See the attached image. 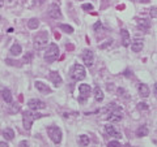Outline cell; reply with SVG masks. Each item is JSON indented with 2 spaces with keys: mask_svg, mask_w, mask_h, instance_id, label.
Returning a JSON list of instances; mask_svg holds the SVG:
<instances>
[{
  "mask_svg": "<svg viewBox=\"0 0 157 147\" xmlns=\"http://www.w3.org/2000/svg\"><path fill=\"white\" fill-rule=\"evenodd\" d=\"M7 2H9V3H12V2H13V0H7Z\"/></svg>",
  "mask_w": 157,
  "mask_h": 147,
  "instance_id": "ab89813d",
  "label": "cell"
},
{
  "mask_svg": "<svg viewBox=\"0 0 157 147\" xmlns=\"http://www.w3.org/2000/svg\"><path fill=\"white\" fill-rule=\"evenodd\" d=\"M111 43H113V41H111V39H110V41H107V42L105 43V44H101V46H100V48H101V50H105V48H107V47H110V46H111Z\"/></svg>",
  "mask_w": 157,
  "mask_h": 147,
  "instance_id": "f546056e",
  "label": "cell"
},
{
  "mask_svg": "<svg viewBox=\"0 0 157 147\" xmlns=\"http://www.w3.org/2000/svg\"><path fill=\"white\" fill-rule=\"evenodd\" d=\"M21 51H22V48H21V46H20L18 43H14V44L11 47V54L13 55V56L20 55V54H21Z\"/></svg>",
  "mask_w": 157,
  "mask_h": 147,
  "instance_id": "44dd1931",
  "label": "cell"
},
{
  "mask_svg": "<svg viewBox=\"0 0 157 147\" xmlns=\"http://www.w3.org/2000/svg\"><path fill=\"white\" fill-rule=\"evenodd\" d=\"M78 91H80L78 102H85L86 98H89V94L92 93V89H90V86L86 85V83H81V85L78 86Z\"/></svg>",
  "mask_w": 157,
  "mask_h": 147,
  "instance_id": "8992f818",
  "label": "cell"
},
{
  "mask_svg": "<svg viewBox=\"0 0 157 147\" xmlns=\"http://www.w3.org/2000/svg\"><path fill=\"white\" fill-rule=\"evenodd\" d=\"M107 147H120V143L118 141H110Z\"/></svg>",
  "mask_w": 157,
  "mask_h": 147,
  "instance_id": "f1b7e54d",
  "label": "cell"
},
{
  "mask_svg": "<svg viewBox=\"0 0 157 147\" xmlns=\"http://www.w3.org/2000/svg\"><path fill=\"white\" fill-rule=\"evenodd\" d=\"M155 94L157 95V83H155Z\"/></svg>",
  "mask_w": 157,
  "mask_h": 147,
  "instance_id": "d590c367",
  "label": "cell"
},
{
  "mask_svg": "<svg viewBox=\"0 0 157 147\" xmlns=\"http://www.w3.org/2000/svg\"><path fill=\"white\" fill-rule=\"evenodd\" d=\"M31 59H33V54H31V52H26V55L24 56V63H26V64H30V63H31Z\"/></svg>",
  "mask_w": 157,
  "mask_h": 147,
  "instance_id": "484cf974",
  "label": "cell"
},
{
  "mask_svg": "<svg viewBox=\"0 0 157 147\" xmlns=\"http://www.w3.org/2000/svg\"><path fill=\"white\" fill-rule=\"evenodd\" d=\"M141 3H144V4H147V3H149V0H140Z\"/></svg>",
  "mask_w": 157,
  "mask_h": 147,
  "instance_id": "8d00e7d4",
  "label": "cell"
},
{
  "mask_svg": "<svg viewBox=\"0 0 157 147\" xmlns=\"http://www.w3.org/2000/svg\"><path fill=\"white\" fill-rule=\"evenodd\" d=\"M3 137L5 138L7 141H12V139L14 138V132H13V129H9V128L5 129V130L3 132Z\"/></svg>",
  "mask_w": 157,
  "mask_h": 147,
  "instance_id": "ffe728a7",
  "label": "cell"
},
{
  "mask_svg": "<svg viewBox=\"0 0 157 147\" xmlns=\"http://www.w3.org/2000/svg\"><path fill=\"white\" fill-rule=\"evenodd\" d=\"M60 30H63L64 33H67V34H72L73 33V27L72 26H69V25H66V23H62L60 26Z\"/></svg>",
  "mask_w": 157,
  "mask_h": 147,
  "instance_id": "cb8c5ba5",
  "label": "cell"
},
{
  "mask_svg": "<svg viewBox=\"0 0 157 147\" xmlns=\"http://www.w3.org/2000/svg\"><path fill=\"white\" fill-rule=\"evenodd\" d=\"M93 29H94V31H98V30H101L102 29V23L98 21V22H96L94 23V26H93Z\"/></svg>",
  "mask_w": 157,
  "mask_h": 147,
  "instance_id": "d6a6232c",
  "label": "cell"
},
{
  "mask_svg": "<svg viewBox=\"0 0 157 147\" xmlns=\"http://www.w3.org/2000/svg\"><path fill=\"white\" fill-rule=\"evenodd\" d=\"M137 27L141 30H148L149 27H151V22H149L147 18H141L137 21Z\"/></svg>",
  "mask_w": 157,
  "mask_h": 147,
  "instance_id": "e0dca14e",
  "label": "cell"
},
{
  "mask_svg": "<svg viewBox=\"0 0 157 147\" xmlns=\"http://www.w3.org/2000/svg\"><path fill=\"white\" fill-rule=\"evenodd\" d=\"M39 26V20L38 18H30L29 21H27V27L31 30L37 29V27Z\"/></svg>",
  "mask_w": 157,
  "mask_h": 147,
  "instance_id": "7402d4cb",
  "label": "cell"
},
{
  "mask_svg": "<svg viewBox=\"0 0 157 147\" xmlns=\"http://www.w3.org/2000/svg\"><path fill=\"white\" fill-rule=\"evenodd\" d=\"M42 117L41 113H38L37 111H25L22 115V124H24V128L26 130H30L31 129V125H33L34 120H37V118Z\"/></svg>",
  "mask_w": 157,
  "mask_h": 147,
  "instance_id": "6da1fadb",
  "label": "cell"
},
{
  "mask_svg": "<svg viewBox=\"0 0 157 147\" xmlns=\"http://www.w3.org/2000/svg\"><path fill=\"white\" fill-rule=\"evenodd\" d=\"M0 18H2V17H0Z\"/></svg>",
  "mask_w": 157,
  "mask_h": 147,
  "instance_id": "60d3db41",
  "label": "cell"
},
{
  "mask_svg": "<svg viewBox=\"0 0 157 147\" xmlns=\"http://www.w3.org/2000/svg\"><path fill=\"white\" fill-rule=\"evenodd\" d=\"M120 37H122V43H123L124 47H127L131 42V37H130V33L126 29H122L120 30Z\"/></svg>",
  "mask_w": 157,
  "mask_h": 147,
  "instance_id": "4fadbf2b",
  "label": "cell"
},
{
  "mask_svg": "<svg viewBox=\"0 0 157 147\" xmlns=\"http://www.w3.org/2000/svg\"><path fill=\"white\" fill-rule=\"evenodd\" d=\"M49 16H50L51 18H54V20H60L63 17V14H62V12H60V8H59L56 4H53V5L50 7Z\"/></svg>",
  "mask_w": 157,
  "mask_h": 147,
  "instance_id": "ba28073f",
  "label": "cell"
},
{
  "mask_svg": "<svg viewBox=\"0 0 157 147\" xmlns=\"http://www.w3.org/2000/svg\"><path fill=\"white\" fill-rule=\"evenodd\" d=\"M27 106H29V108L33 109V111L45 109L46 108V104L42 100H39V99H30V100L27 102Z\"/></svg>",
  "mask_w": 157,
  "mask_h": 147,
  "instance_id": "52a82bcc",
  "label": "cell"
},
{
  "mask_svg": "<svg viewBox=\"0 0 157 147\" xmlns=\"http://www.w3.org/2000/svg\"><path fill=\"white\" fill-rule=\"evenodd\" d=\"M82 9L86 11V12H90V11H93V5L92 4H82Z\"/></svg>",
  "mask_w": 157,
  "mask_h": 147,
  "instance_id": "83f0119b",
  "label": "cell"
},
{
  "mask_svg": "<svg viewBox=\"0 0 157 147\" xmlns=\"http://www.w3.org/2000/svg\"><path fill=\"white\" fill-rule=\"evenodd\" d=\"M0 147H9V146H8V143H5V142H0Z\"/></svg>",
  "mask_w": 157,
  "mask_h": 147,
  "instance_id": "836d02e7",
  "label": "cell"
},
{
  "mask_svg": "<svg viewBox=\"0 0 157 147\" xmlns=\"http://www.w3.org/2000/svg\"><path fill=\"white\" fill-rule=\"evenodd\" d=\"M149 94H151V90H149V87L145 85V83H140L139 85V95L143 98H148Z\"/></svg>",
  "mask_w": 157,
  "mask_h": 147,
  "instance_id": "5bb4252c",
  "label": "cell"
},
{
  "mask_svg": "<svg viewBox=\"0 0 157 147\" xmlns=\"http://www.w3.org/2000/svg\"><path fill=\"white\" fill-rule=\"evenodd\" d=\"M93 94H94V99H96V102L101 103L102 100H104L105 95H104V91L100 89V86H96V89H94V93Z\"/></svg>",
  "mask_w": 157,
  "mask_h": 147,
  "instance_id": "2e32d148",
  "label": "cell"
},
{
  "mask_svg": "<svg viewBox=\"0 0 157 147\" xmlns=\"http://www.w3.org/2000/svg\"><path fill=\"white\" fill-rule=\"evenodd\" d=\"M151 17H157V7H153L151 8V12H149Z\"/></svg>",
  "mask_w": 157,
  "mask_h": 147,
  "instance_id": "4dcf8cb0",
  "label": "cell"
},
{
  "mask_svg": "<svg viewBox=\"0 0 157 147\" xmlns=\"http://www.w3.org/2000/svg\"><path fill=\"white\" fill-rule=\"evenodd\" d=\"M85 68L81 64H75L72 70H71V77H72L75 81H81V79L85 78Z\"/></svg>",
  "mask_w": 157,
  "mask_h": 147,
  "instance_id": "5b68a950",
  "label": "cell"
},
{
  "mask_svg": "<svg viewBox=\"0 0 157 147\" xmlns=\"http://www.w3.org/2000/svg\"><path fill=\"white\" fill-rule=\"evenodd\" d=\"M82 61L85 63L86 66H92L93 65V61H94V56H93V52L89 50L84 51V54H82Z\"/></svg>",
  "mask_w": 157,
  "mask_h": 147,
  "instance_id": "30bf717a",
  "label": "cell"
},
{
  "mask_svg": "<svg viewBox=\"0 0 157 147\" xmlns=\"http://www.w3.org/2000/svg\"><path fill=\"white\" fill-rule=\"evenodd\" d=\"M47 134H49V137L53 139L54 143L59 145L62 142V130L59 129L56 125H50L49 128H47Z\"/></svg>",
  "mask_w": 157,
  "mask_h": 147,
  "instance_id": "277c9868",
  "label": "cell"
},
{
  "mask_svg": "<svg viewBox=\"0 0 157 147\" xmlns=\"http://www.w3.org/2000/svg\"><path fill=\"white\" fill-rule=\"evenodd\" d=\"M58 56H59V47L55 43H51V44L47 46L46 52H45V60L47 63H53L56 60Z\"/></svg>",
  "mask_w": 157,
  "mask_h": 147,
  "instance_id": "3957f363",
  "label": "cell"
},
{
  "mask_svg": "<svg viewBox=\"0 0 157 147\" xmlns=\"http://www.w3.org/2000/svg\"><path fill=\"white\" fill-rule=\"evenodd\" d=\"M78 143H80V146H88L89 145V137L88 136H80L78 137Z\"/></svg>",
  "mask_w": 157,
  "mask_h": 147,
  "instance_id": "d4e9b609",
  "label": "cell"
},
{
  "mask_svg": "<svg viewBox=\"0 0 157 147\" xmlns=\"http://www.w3.org/2000/svg\"><path fill=\"white\" fill-rule=\"evenodd\" d=\"M131 50L133 52H140L143 50V41L141 39H135L132 43H131Z\"/></svg>",
  "mask_w": 157,
  "mask_h": 147,
  "instance_id": "9a60e30c",
  "label": "cell"
},
{
  "mask_svg": "<svg viewBox=\"0 0 157 147\" xmlns=\"http://www.w3.org/2000/svg\"><path fill=\"white\" fill-rule=\"evenodd\" d=\"M0 7H3V0H0Z\"/></svg>",
  "mask_w": 157,
  "mask_h": 147,
  "instance_id": "f35d334b",
  "label": "cell"
},
{
  "mask_svg": "<svg viewBox=\"0 0 157 147\" xmlns=\"http://www.w3.org/2000/svg\"><path fill=\"white\" fill-rule=\"evenodd\" d=\"M20 145H21V147H27V142L22 141V142H21V143H20Z\"/></svg>",
  "mask_w": 157,
  "mask_h": 147,
  "instance_id": "e575fe53",
  "label": "cell"
},
{
  "mask_svg": "<svg viewBox=\"0 0 157 147\" xmlns=\"http://www.w3.org/2000/svg\"><path fill=\"white\" fill-rule=\"evenodd\" d=\"M50 79L55 83V86H59L62 83V77L56 72H50Z\"/></svg>",
  "mask_w": 157,
  "mask_h": 147,
  "instance_id": "ac0fdd59",
  "label": "cell"
},
{
  "mask_svg": "<svg viewBox=\"0 0 157 147\" xmlns=\"http://www.w3.org/2000/svg\"><path fill=\"white\" fill-rule=\"evenodd\" d=\"M148 108H149V107H148V104H147V103H143V102H140L139 104H137V109H139V111H147Z\"/></svg>",
  "mask_w": 157,
  "mask_h": 147,
  "instance_id": "4316f807",
  "label": "cell"
},
{
  "mask_svg": "<svg viewBox=\"0 0 157 147\" xmlns=\"http://www.w3.org/2000/svg\"><path fill=\"white\" fill-rule=\"evenodd\" d=\"M5 63L8 65H11V66H14V65H18L17 63L18 61H14V60H11V59H5Z\"/></svg>",
  "mask_w": 157,
  "mask_h": 147,
  "instance_id": "1f68e13d",
  "label": "cell"
},
{
  "mask_svg": "<svg viewBox=\"0 0 157 147\" xmlns=\"http://www.w3.org/2000/svg\"><path fill=\"white\" fill-rule=\"evenodd\" d=\"M2 96H3V99L5 100V103H8V104H11L12 103V94H11V91L8 90V89H5V90H3L2 91Z\"/></svg>",
  "mask_w": 157,
  "mask_h": 147,
  "instance_id": "d6986e66",
  "label": "cell"
},
{
  "mask_svg": "<svg viewBox=\"0 0 157 147\" xmlns=\"http://www.w3.org/2000/svg\"><path fill=\"white\" fill-rule=\"evenodd\" d=\"M136 136L137 137H145V136H148V128L145 125H141L140 128L136 130Z\"/></svg>",
  "mask_w": 157,
  "mask_h": 147,
  "instance_id": "603a6c76",
  "label": "cell"
},
{
  "mask_svg": "<svg viewBox=\"0 0 157 147\" xmlns=\"http://www.w3.org/2000/svg\"><path fill=\"white\" fill-rule=\"evenodd\" d=\"M49 44V34L47 31H39V33L34 37V48L39 51V50H43L45 47H47Z\"/></svg>",
  "mask_w": 157,
  "mask_h": 147,
  "instance_id": "7a4b0ae2",
  "label": "cell"
},
{
  "mask_svg": "<svg viewBox=\"0 0 157 147\" xmlns=\"http://www.w3.org/2000/svg\"><path fill=\"white\" fill-rule=\"evenodd\" d=\"M105 132L107 136L110 137H115V138H122V134L119 132H117L115 129H114V126L113 125H106L105 126Z\"/></svg>",
  "mask_w": 157,
  "mask_h": 147,
  "instance_id": "7c38bea8",
  "label": "cell"
},
{
  "mask_svg": "<svg viewBox=\"0 0 157 147\" xmlns=\"http://www.w3.org/2000/svg\"><path fill=\"white\" fill-rule=\"evenodd\" d=\"M122 109H114V111H110L109 116H107V120L110 122H119L122 120Z\"/></svg>",
  "mask_w": 157,
  "mask_h": 147,
  "instance_id": "9c48e42d",
  "label": "cell"
},
{
  "mask_svg": "<svg viewBox=\"0 0 157 147\" xmlns=\"http://www.w3.org/2000/svg\"><path fill=\"white\" fill-rule=\"evenodd\" d=\"M45 2H46V0H38V3H39V4H42V3H45Z\"/></svg>",
  "mask_w": 157,
  "mask_h": 147,
  "instance_id": "74e56055",
  "label": "cell"
},
{
  "mask_svg": "<svg viewBox=\"0 0 157 147\" xmlns=\"http://www.w3.org/2000/svg\"><path fill=\"white\" fill-rule=\"evenodd\" d=\"M35 87H37V90L41 94H45V95L51 94V89L46 85V83H43L42 81H35Z\"/></svg>",
  "mask_w": 157,
  "mask_h": 147,
  "instance_id": "8fae6325",
  "label": "cell"
}]
</instances>
